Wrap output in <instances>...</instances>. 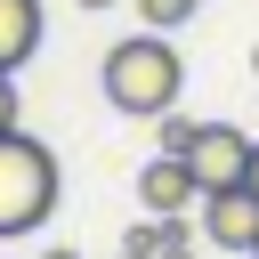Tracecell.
Masks as SVG:
<instances>
[{
    "label": "cell",
    "instance_id": "4fadbf2b",
    "mask_svg": "<svg viewBox=\"0 0 259 259\" xmlns=\"http://www.w3.org/2000/svg\"><path fill=\"white\" fill-rule=\"evenodd\" d=\"M73 8H89V16H97V8H113V0H73Z\"/></svg>",
    "mask_w": 259,
    "mask_h": 259
},
{
    "label": "cell",
    "instance_id": "7c38bea8",
    "mask_svg": "<svg viewBox=\"0 0 259 259\" xmlns=\"http://www.w3.org/2000/svg\"><path fill=\"white\" fill-rule=\"evenodd\" d=\"M40 259H81V251H65V243H57V251H40Z\"/></svg>",
    "mask_w": 259,
    "mask_h": 259
},
{
    "label": "cell",
    "instance_id": "7a4b0ae2",
    "mask_svg": "<svg viewBox=\"0 0 259 259\" xmlns=\"http://www.w3.org/2000/svg\"><path fill=\"white\" fill-rule=\"evenodd\" d=\"M57 202H65V170H57V154H49L40 138L8 130V138H0V243L49 227Z\"/></svg>",
    "mask_w": 259,
    "mask_h": 259
},
{
    "label": "cell",
    "instance_id": "5b68a950",
    "mask_svg": "<svg viewBox=\"0 0 259 259\" xmlns=\"http://www.w3.org/2000/svg\"><path fill=\"white\" fill-rule=\"evenodd\" d=\"M138 202H146L154 219H186V210L202 202V186H194L186 154H154V162L138 170Z\"/></svg>",
    "mask_w": 259,
    "mask_h": 259
},
{
    "label": "cell",
    "instance_id": "6da1fadb",
    "mask_svg": "<svg viewBox=\"0 0 259 259\" xmlns=\"http://www.w3.org/2000/svg\"><path fill=\"white\" fill-rule=\"evenodd\" d=\"M97 89H105V105H113V113L154 121V113H170V105H178V89H186V57L170 49V32H130V40H113V49H105Z\"/></svg>",
    "mask_w": 259,
    "mask_h": 259
},
{
    "label": "cell",
    "instance_id": "30bf717a",
    "mask_svg": "<svg viewBox=\"0 0 259 259\" xmlns=\"http://www.w3.org/2000/svg\"><path fill=\"white\" fill-rule=\"evenodd\" d=\"M162 259H194V243H170V251H162Z\"/></svg>",
    "mask_w": 259,
    "mask_h": 259
},
{
    "label": "cell",
    "instance_id": "9a60e30c",
    "mask_svg": "<svg viewBox=\"0 0 259 259\" xmlns=\"http://www.w3.org/2000/svg\"><path fill=\"white\" fill-rule=\"evenodd\" d=\"M121 259H130V251H121Z\"/></svg>",
    "mask_w": 259,
    "mask_h": 259
},
{
    "label": "cell",
    "instance_id": "5bb4252c",
    "mask_svg": "<svg viewBox=\"0 0 259 259\" xmlns=\"http://www.w3.org/2000/svg\"><path fill=\"white\" fill-rule=\"evenodd\" d=\"M251 73H259V49H251Z\"/></svg>",
    "mask_w": 259,
    "mask_h": 259
},
{
    "label": "cell",
    "instance_id": "8fae6325",
    "mask_svg": "<svg viewBox=\"0 0 259 259\" xmlns=\"http://www.w3.org/2000/svg\"><path fill=\"white\" fill-rule=\"evenodd\" d=\"M243 186H251V194H259V146H251V178H243Z\"/></svg>",
    "mask_w": 259,
    "mask_h": 259
},
{
    "label": "cell",
    "instance_id": "3957f363",
    "mask_svg": "<svg viewBox=\"0 0 259 259\" xmlns=\"http://www.w3.org/2000/svg\"><path fill=\"white\" fill-rule=\"evenodd\" d=\"M251 146H259V138H243L235 121H202V130H194V146H186V170H194V186H202V194H227V186H243V178H251Z\"/></svg>",
    "mask_w": 259,
    "mask_h": 259
},
{
    "label": "cell",
    "instance_id": "9c48e42d",
    "mask_svg": "<svg viewBox=\"0 0 259 259\" xmlns=\"http://www.w3.org/2000/svg\"><path fill=\"white\" fill-rule=\"evenodd\" d=\"M24 130V97H16V73H0V138Z\"/></svg>",
    "mask_w": 259,
    "mask_h": 259
},
{
    "label": "cell",
    "instance_id": "8992f818",
    "mask_svg": "<svg viewBox=\"0 0 259 259\" xmlns=\"http://www.w3.org/2000/svg\"><path fill=\"white\" fill-rule=\"evenodd\" d=\"M40 49V0H0V73L32 65Z\"/></svg>",
    "mask_w": 259,
    "mask_h": 259
},
{
    "label": "cell",
    "instance_id": "277c9868",
    "mask_svg": "<svg viewBox=\"0 0 259 259\" xmlns=\"http://www.w3.org/2000/svg\"><path fill=\"white\" fill-rule=\"evenodd\" d=\"M194 227H202V243L210 251H259V194L251 186H227V194H202L194 202Z\"/></svg>",
    "mask_w": 259,
    "mask_h": 259
},
{
    "label": "cell",
    "instance_id": "52a82bcc",
    "mask_svg": "<svg viewBox=\"0 0 259 259\" xmlns=\"http://www.w3.org/2000/svg\"><path fill=\"white\" fill-rule=\"evenodd\" d=\"M130 8H138V24H146V32H178V24H194V16H202V0H130Z\"/></svg>",
    "mask_w": 259,
    "mask_h": 259
},
{
    "label": "cell",
    "instance_id": "ba28073f",
    "mask_svg": "<svg viewBox=\"0 0 259 259\" xmlns=\"http://www.w3.org/2000/svg\"><path fill=\"white\" fill-rule=\"evenodd\" d=\"M154 130H162V154H186V146H194V130H202V121H194V113H178V105H170V113H154Z\"/></svg>",
    "mask_w": 259,
    "mask_h": 259
},
{
    "label": "cell",
    "instance_id": "2e32d148",
    "mask_svg": "<svg viewBox=\"0 0 259 259\" xmlns=\"http://www.w3.org/2000/svg\"><path fill=\"white\" fill-rule=\"evenodd\" d=\"M251 259H259V251H251Z\"/></svg>",
    "mask_w": 259,
    "mask_h": 259
}]
</instances>
